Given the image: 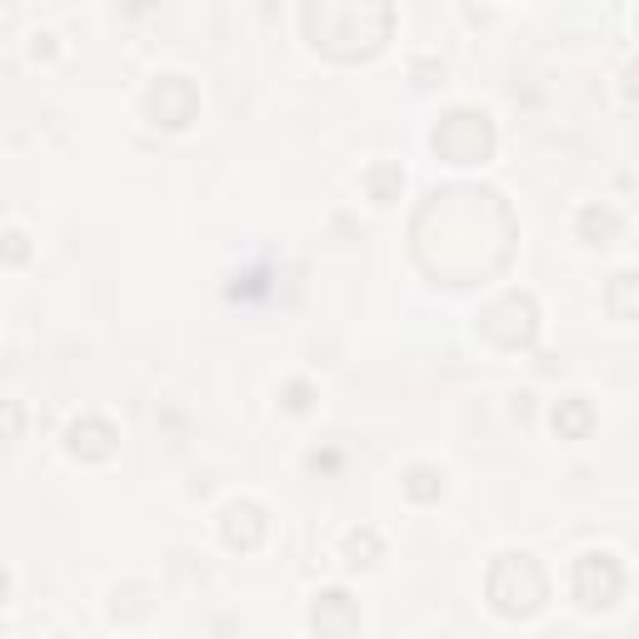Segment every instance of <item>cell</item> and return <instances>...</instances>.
I'll return each mask as SVG.
<instances>
[{
	"mask_svg": "<svg viewBox=\"0 0 639 639\" xmlns=\"http://www.w3.org/2000/svg\"><path fill=\"white\" fill-rule=\"evenodd\" d=\"M509 206L495 190L480 185H444L425 200V210L415 216V261L425 265V275H434L440 285H475L485 275L505 271L485 255V245L495 255L515 250V225H505Z\"/></svg>",
	"mask_w": 639,
	"mask_h": 639,
	"instance_id": "obj_1",
	"label": "cell"
},
{
	"mask_svg": "<svg viewBox=\"0 0 639 639\" xmlns=\"http://www.w3.org/2000/svg\"><path fill=\"white\" fill-rule=\"evenodd\" d=\"M300 25L310 35V45L330 60H370V55L385 51L395 31V5L385 0H320V5H305Z\"/></svg>",
	"mask_w": 639,
	"mask_h": 639,
	"instance_id": "obj_2",
	"label": "cell"
},
{
	"mask_svg": "<svg viewBox=\"0 0 639 639\" xmlns=\"http://www.w3.org/2000/svg\"><path fill=\"white\" fill-rule=\"evenodd\" d=\"M485 595H489V605H495L505 619H535L544 609V599H550L544 564L535 560V554H525V550L499 554V560L489 564Z\"/></svg>",
	"mask_w": 639,
	"mask_h": 639,
	"instance_id": "obj_3",
	"label": "cell"
},
{
	"mask_svg": "<svg viewBox=\"0 0 639 639\" xmlns=\"http://www.w3.org/2000/svg\"><path fill=\"white\" fill-rule=\"evenodd\" d=\"M430 151L450 165H480L495 155V120L475 106H460L450 115H440V125L430 131Z\"/></svg>",
	"mask_w": 639,
	"mask_h": 639,
	"instance_id": "obj_4",
	"label": "cell"
},
{
	"mask_svg": "<svg viewBox=\"0 0 639 639\" xmlns=\"http://www.w3.org/2000/svg\"><path fill=\"white\" fill-rule=\"evenodd\" d=\"M480 335L499 350H530L540 340V300L530 290H505L480 310Z\"/></svg>",
	"mask_w": 639,
	"mask_h": 639,
	"instance_id": "obj_5",
	"label": "cell"
},
{
	"mask_svg": "<svg viewBox=\"0 0 639 639\" xmlns=\"http://www.w3.org/2000/svg\"><path fill=\"white\" fill-rule=\"evenodd\" d=\"M619 595H625V564L605 550L580 554V564H574V599L585 609H609Z\"/></svg>",
	"mask_w": 639,
	"mask_h": 639,
	"instance_id": "obj_6",
	"label": "cell"
},
{
	"mask_svg": "<svg viewBox=\"0 0 639 639\" xmlns=\"http://www.w3.org/2000/svg\"><path fill=\"white\" fill-rule=\"evenodd\" d=\"M200 110V90L190 76H161L151 90H145V115L165 131H185Z\"/></svg>",
	"mask_w": 639,
	"mask_h": 639,
	"instance_id": "obj_7",
	"label": "cell"
},
{
	"mask_svg": "<svg viewBox=\"0 0 639 639\" xmlns=\"http://www.w3.org/2000/svg\"><path fill=\"white\" fill-rule=\"evenodd\" d=\"M310 629L320 639H355L360 635V605L350 590H320L310 605Z\"/></svg>",
	"mask_w": 639,
	"mask_h": 639,
	"instance_id": "obj_8",
	"label": "cell"
},
{
	"mask_svg": "<svg viewBox=\"0 0 639 639\" xmlns=\"http://www.w3.org/2000/svg\"><path fill=\"white\" fill-rule=\"evenodd\" d=\"M66 450L76 460H86V465H106V460H115V450H120V430L106 420V415H80V420H70V430H66Z\"/></svg>",
	"mask_w": 639,
	"mask_h": 639,
	"instance_id": "obj_9",
	"label": "cell"
},
{
	"mask_svg": "<svg viewBox=\"0 0 639 639\" xmlns=\"http://www.w3.org/2000/svg\"><path fill=\"white\" fill-rule=\"evenodd\" d=\"M265 509L255 505V499H235V505L220 515V540L230 544V550H261L265 540Z\"/></svg>",
	"mask_w": 639,
	"mask_h": 639,
	"instance_id": "obj_10",
	"label": "cell"
},
{
	"mask_svg": "<svg viewBox=\"0 0 639 639\" xmlns=\"http://www.w3.org/2000/svg\"><path fill=\"white\" fill-rule=\"evenodd\" d=\"M550 425H554V434H560V440H585V434L595 430V405H590L585 395H570V400L554 405Z\"/></svg>",
	"mask_w": 639,
	"mask_h": 639,
	"instance_id": "obj_11",
	"label": "cell"
},
{
	"mask_svg": "<svg viewBox=\"0 0 639 639\" xmlns=\"http://www.w3.org/2000/svg\"><path fill=\"white\" fill-rule=\"evenodd\" d=\"M574 230H580V240H585V245H609V240L619 235V210L585 206L580 216H574Z\"/></svg>",
	"mask_w": 639,
	"mask_h": 639,
	"instance_id": "obj_12",
	"label": "cell"
},
{
	"mask_svg": "<svg viewBox=\"0 0 639 639\" xmlns=\"http://www.w3.org/2000/svg\"><path fill=\"white\" fill-rule=\"evenodd\" d=\"M365 190H370V200H375V206H395V200H400V190H405L400 161L370 165V170H365Z\"/></svg>",
	"mask_w": 639,
	"mask_h": 639,
	"instance_id": "obj_13",
	"label": "cell"
},
{
	"mask_svg": "<svg viewBox=\"0 0 639 639\" xmlns=\"http://www.w3.org/2000/svg\"><path fill=\"white\" fill-rule=\"evenodd\" d=\"M605 310L615 315V320H635V310H639V275L635 271H619L615 280H609Z\"/></svg>",
	"mask_w": 639,
	"mask_h": 639,
	"instance_id": "obj_14",
	"label": "cell"
},
{
	"mask_svg": "<svg viewBox=\"0 0 639 639\" xmlns=\"http://www.w3.org/2000/svg\"><path fill=\"white\" fill-rule=\"evenodd\" d=\"M405 495L415 499V505H434V499L444 495V475L434 465H415L405 470Z\"/></svg>",
	"mask_w": 639,
	"mask_h": 639,
	"instance_id": "obj_15",
	"label": "cell"
},
{
	"mask_svg": "<svg viewBox=\"0 0 639 639\" xmlns=\"http://www.w3.org/2000/svg\"><path fill=\"white\" fill-rule=\"evenodd\" d=\"M379 554H385V540H379V535L370 530V525H365V530H350V535H345V560L355 564V570H370V564H375Z\"/></svg>",
	"mask_w": 639,
	"mask_h": 639,
	"instance_id": "obj_16",
	"label": "cell"
},
{
	"mask_svg": "<svg viewBox=\"0 0 639 639\" xmlns=\"http://www.w3.org/2000/svg\"><path fill=\"white\" fill-rule=\"evenodd\" d=\"M280 405L290 415H305L315 405V390H310V379H285V390H280Z\"/></svg>",
	"mask_w": 639,
	"mask_h": 639,
	"instance_id": "obj_17",
	"label": "cell"
},
{
	"mask_svg": "<svg viewBox=\"0 0 639 639\" xmlns=\"http://www.w3.org/2000/svg\"><path fill=\"white\" fill-rule=\"evenodd\" d=\"M0 261H5V265H25V261H31V240H25L21 230H5V235H0Z\"/></svg>",
	"mask_w": 639,
	"mask_h": 639,
	"instance_id": "obj_18",
	"label": "cell"
},
{
	"mask_svg": "<svg viewBox=\"0 0 639 639\" xmlns=\"http://www.w3.org/2000/svg\"><path fill=\"white\" fill-rule=\"evenodd\" d=\"M21 430H25L21 400H0V440H21Z\"/></svg>",
	"mask_w": 639,
	"mask_h": 639,
	"instance_id": "obj_19",
	"label": "cell"
},
{
	"mask_svg": "<svg viewBox=\"0 0 639 639\" xmlns=\"http://www.w3.org/2000/svg\"><path fill=\"white\" fill-rule=\"evenodd\" d=\"M31 51H35V55H55V35H45V31H41V35H35Z\"/></svg>",
	"mask_w": 639,
	"mask_h": 639,
	"instance_id": "obj_20",
	"label": "cell"
},
{
	"mask_svg": "<svg viewBox=\"0 0 639 639\" xmlns=\"http://www.w3.org/2000/svg\"><path fill=\"white\" fill-rule=\"evenodd\" d=\"M5 595H11V574L0 570V605H5Z\"/></svg>",
	"mask_w": 639,
	"mask_h": 639,
	"instance_id": "obj_21",
	"label": "cell"
}]
</instances>
